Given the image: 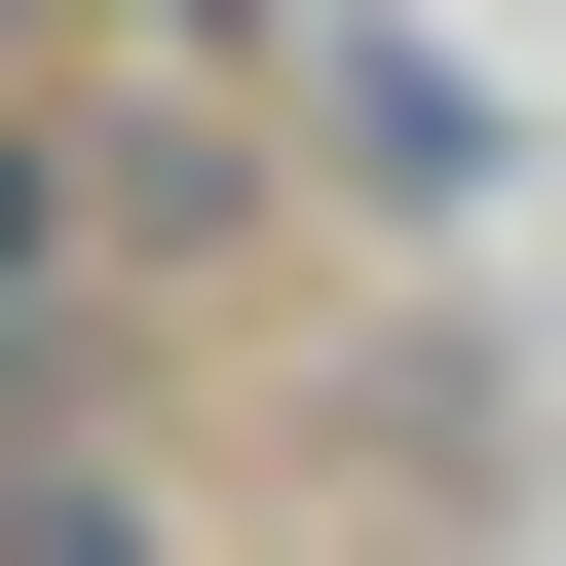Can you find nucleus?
I'll use <instances>...</instances> for the list:
<instances>
[{
    "mask_svg": "<svg viewBox=\"0 0 566 566\" xmlns=\"http://www.w3.org/2000/svg\"><path fill=\"white\" fill-rule=\"evenodd\" d=\"M0 303H76V151H39V114H0Z\"/></svg>",
    "mask_w": 566,
    "mask_h": 566,
    "instance_id": "obj_1",
    "label": "nucleus"
},
{
    "mask_svg": "<svg viewBox=\"0 0 566 566\" xmlns=\"http://www.w3.org/2000/svg\"><path fill=\"white\" fill-rule=\"evenodd\" d=\"M0 566H151V528H114V491H76V453H0Z\"/></svg>",
    "mask_w": 566,
    "mask_h": 566,
    "instance_id": "obj_2",
    "label": "nucleus"
}]
</instances>
